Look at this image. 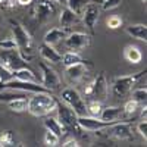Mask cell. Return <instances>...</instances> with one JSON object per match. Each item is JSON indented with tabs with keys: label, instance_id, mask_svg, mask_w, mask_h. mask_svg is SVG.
<instances>
[{
	"label": "cell",
	"instance_id": "6da1fadb",
	"mask_svg": "<svg viewBox=\"0 0 147 147\" xmlns=\"http://www.w3.org/2000/svg\"><path fill=\"white\" fill-rule=\"evenodd\" d=\"M9 24H10V30H12V34H13V41L16 44L18 52L21 53L24 60L30 62L34 57V46H32V38H31L30 32L18 21L10 19Z\"/></svg>",
	"mask_w": 147,
	"mask_h": 147
},
{
	"label": "cell",
	"instance_id": "7a4b0ae2",
	"mask_svg": "<svg viewBox=\"0 0 147 147\" xmlns=\"http://www.w3.org/2000/svg\"><path fill=\"white\" fill-rule=\"evenodd\" d=\"M27 110L34 116H46L56 110V99L50 93H34L27 105Z\"/></svg>",
	"mask_w": 147,
	"mask_h": 147
},
{
	"label": "cell",
	"instance_id": "3957f363",
	"mask_svg": "<svg viewBox=\"0 0 147 147\" xmlns=\"http://www.w3.org/2000/svg\"><path fill=\"white\" fill-rule=\"evenodd\" d=\"M56 110H57V119L59 122L63 125L66 132H72L75 136H81L82 128L78 124V115L74 112V110L62 102L56 100Z\"/></svg>",
	"mask_w": 147,
	"mask_h": 147
},
{
	"label": "cell",
	"instance_id": "277c9868",
	"mask_svg": "<svg viewBox=\"0 0 147 147\" xmlns=\"http://www.w3.org/2000/svg\"><path fill=\"white\" fill-rule=\"evenodd\" d=\"M107 81L105 74L100 72L91 82H88L84 88V96L88 100H96V102H103L107 97Z\"/></svg>",
	"mask_w": 147,
	"mask_h": 147
},
{
	"label": "cell",
	"instance_id": "5b68a950",
	"mask_svg": "<svg viewBox=\"0 0 147 147\" xmlns=\"http://www.w3.org/2000/svg\"><path fill=\"white\" fill-rule=\"evenodd\" d=\"M143 77H146V69L141 71V72H137V74H131V75H122V77H118L113 80L112 82V93L116 96V97H125L131 90L132 87L136 85V82L138 80H141Z\"/></svg>",
	"mask_w": 147,
	"mask_h": 147
},
{
	"label": "cell",
	"instance_id": "8992f818",
	"mask_svg": "<svg viewBox=\"0 0 147 147\" xmlns=\"http://www.w3.org/2000/svg\"><path fill=\"white\" fill-rule=\"evenodd\" d=\"M2 90H12V91H22V93H49L46 87L34 81H22L12 78L3 84H0V91Z\"/></svg>",
	"mask_w": 147,
	"mask_h": 147
},
{
	"label": "cell",
	"instance_id": "52a82bcc",
	"mask_svg": "<svg viewBox=\"0 0 147 147\" xmlns=\"http://www.w3.org/2000/svg\"><path fill=\"white\" fill-rule=\"evenodd\" d=\"M60 99H62V102L66 103L78 116L87 115V105H85L84 99L75 88H72V87L63 88L62 93H60Z\"/></svg>",
	"mask_w": 147,
	"mask_h": 147
},
{
	"label": "cell",
	"instance_id": "ba28073f",
	"mask_svg": "<svg viewBox=\"0 0 147 147\" xmlns=\"http://www.w3.org/2000/svg\"><path fill=\"white\" fill-rule=\"evenodd\" d=\"M0 63L12 72L22 68H28L27 60H24V57L18 52V49H6V50H3L0 53Z\"/></svg>",
	"mask_w": 147,
	"mask_h": 147
},
{
	"label": "cell",
	"instance_id": "9c48e42d",
	"mask_svg": "<svg viewBox=\"0 0 147 147\" xmlns=\"http://www.w3.org/2000/svg\"><path fill=\"white\" fill-rule=\"evenodd\" d=\"M91 43V37L85 32H72L65 37V46L71 52H81Z\"/></svg>",
	"mask_w": 147,
	"mask_h": 147
},
{
	"label": "cell",
	"instance_id": "30bf717a",
	"mask_svg": "<svg viewBox=\"0 0 147 147\" xmlns=\"http://www.w3.org/2000/svg\"><path fill=\"white\" fill-rule=\"evenodd\" d=\"M40 69L43 74V78H41V85L46 87L49 91H55L59 90L60 87V78L56 74L55 69L50 68V65H47L44 62H40Z\"/></svg>",
	"mask_w": 147,
	"mask_h": 147
},
{
	"label": "cell",
	"instance_id": "8fae6325",
	"mask_svg": "<svg viewBox=\"0 0 147 147\" xmlns=\"http://www.w3.org/2000/svg\"><path fill=\"white\" fill-rule=\"evenodd\" d=\"M81 15H82V22H84V25L87 27V30L90 32H94V28H96L97 22H99V18H100V9H99V6L88 2L87 5L84 6Z\"/></svg>",
	"mask_w": 147,
	"mask_h": 147
},
{
	"label": "cell",
	"instance_id": "7c38bea8",
	"mask_svg": "<svg viewBox=\"0 0 147 147\" xmlns=\"http://www.w3.org/2000/svg\"><path fill=\"white\" fill-rule=\"evenodd\" d=\"M78 124L82 129L85 131H102V129H106L109 128L110 125L116 124V122H109V121H103L100 118H94V116H78Z\"/></svg>",
	"mask_w": 147,
	"mask_h": 147
},
{
	"label": "cell",
	"instance_id": "4fadbf2b",
	"mask_svg": "<svg viewBox=\"0 0 147 147\" xmlns=\"http://www.w3.org/2000/svg\"><path fill=\"white\" fill-rule=\"evenodd\" d=\"M88 66H91L90 63L84 62H80V63H75V65H71V66H66L65 69V77L69 82H78L81 81L85 75L88 74Z\"/></svg>",
	"mask_w": 147,
	"mask_h": 147
},
{
	"label": "cell",
	"instance_id": "5bb4252c",
	"mask_svg": "<svg viewBox=\"0 0 147 147\" xmlns=\"http://www.w3.org/2000/svg\"><path fill=\"white\" fill-rule=\"evenodd\" d=\"M35 13H37V19L40 22L53 18L57 13V3L55 0H41L35 7Z\"/></svg>",
	"mask_w": 147,
	"mask_h": 147
},
{
	"label": "cell",
	"instance_id": "9a60e30c",
	"mask_svg": "<svg viewBox=\"0 0 147 147\" xmlns=\"http://www.w3.org/2000/svg\"><path fill=\"white\" fill-rule=\"evenodd\" d=\"M110 134L118 138V140H132V131H131V125L128 121H122V122H116V124L110 125Z\"/></svg>",
	"mask_w": 147,
	"mask_h": 147
},
{
	"label": "cell",
	"instance_id": "2e32d148",
	"mask_svg": "<svg viewBox=\"0 0 147 147\" xmlns=\"http://www.w3.org/2000/svg\"><path fill=\"white\" fill-rule=\"evenodd\" d=\"M40 55L44 60L50 63H60V59H62V55H59L56 49L47 43L40 44Z\"/></svg>",
	"mask_w": 147,
	"mask_h": 147
},
{
	"label": "cell",
	"instance_id": "e0dca14e",
	"mask_svg": "<svg viewBox=\"0 0 147 147\" xmlns=\"http://www.w3.org/2000/svg\"><path fill=\"white\" fill-rule=\"evenodd\" d=\"M124 115V107H118V106H107L102 109L100 119L109 121V122H119L121 116Z\"/></svg>",
	"mask_w": 147,
	"mask_h": 147
},
{
	"label": "cell",
	"instance_id": "ac0fdd59",
	"mask_svg": "<svg viewBox=\"0 0 147 147\" xmlns=\"http://www.w3.org/2000/svg\"><path fill=\"white\" fill-rule=\"evenodd\" d=\"M78 15L75 13L74 10H71L68 6L65 9H62V12H60V16H59V22H60V25L63 27V30L72 27L74 24H77L78 22Z\"/></svg>",
	"mask_w": 147,
	"mask_h": 147
},
{
	"label": "cell",
	"instance_id": "d6986e66",
	"mask_svg": "<svg viewBox=\"0 0 147 147\" xmlns=\"http://www.w3.org/2000/svg\"><path fill=\"white\" fill-rule=\"evenodd\" d=\"M127 34L131 35L132 38L140 40V41H147V27L146 24H136V25H129L125 28Z\"/></svg>",
	"mask_w": 147,
	"mask_h": 147
},
{
	"label": "cell",
	"instance_id": "ffe728a7",
	"mask_svg": "<svg viewBox=\"0 0 147 147\" xmlns=\"http://www.w3.org/2000/svg\"><path fill=\"white\" fill-rule=\"evenodd\" d=\"M44 127H46V129L55 132L59 138H62V136H65V134H66V131H65L63 125L59 122V119H57V118H53V116H47V115H46V119H44Z\"/></svg>",
	"mask_w": 147,
	"mask_h": 147
},
{
	"label": "cell",
	"instance_id": "44dd1931",
	"mask_svg": "<svg viewBox=\"0 0 147 147\" xmlns=\"http://www.w3.org/2000/svg\"><path fill=\"white\" fill-rule=\"evenodd\" d=\"M65 37H66V31H65L63 28H52L50 31L46 32V35H44V43L53 46V44L59 43L60 40H63Z\"/></svg>",
	"mask_w": 147,
	"mask_h": 147
},
{
	"label": "cell",
	"instance_id": "7402d4cb",
	"mask_svg": "<svg viewBox=\"0 0 147 147\" xmlns=\"http://www.w3.org/2000/svg\"><path fill=\"white\" fill-rule=\"evenodd\" d=\"M124 57L131 63H140L141 59H143V55L140 52V49L136 47V46H127L124 49Z\"/></svg>",
	"mask_w": 147,
	"mask_h": 147
},
{
	"label": "cell",
	"instance_id": "603a6c76",
	"mask_svg": "<svg viewBox=\"0 0 147 147\" xmlns=\"http://www.w3.org/2000/svg\"><path fill=\"white\" fill-rule=\"evenodd\" d=\"M6 105L13 112H24V110H27L28 99H25V97H16V99H12V100L6 102Z\"/></svg>",
	"mask_w": 147,
	"mask_h": 147
},
{
	"label": "cell",
	"instance_id": "cb8c5ba5",
	"mask_svg": "<svg viewBox=\"0 0 147 147\" xmlns=\"http://www.w3.org/2000/svg\"><path fill=\"white\" fill-rule=\"evenodd\" d=\"M13 78L22 80V81H34V82H38V78L35 77V74H34L30 68H22V69L13 71Z\"/></svg>",
	"mask_w": 147,
	"mask_h": 147
},
{
	"label": "cell",
	"instance_id": "d4e9b609",
	"mask_svg": "<svg viewBox=\"0 0 147 147\" xmlns=\"http://www.w3.org/2000/svg\"><path fill=\"white\" fill-rule=\"evenodd\" d=\"M60 62L63 63V66H71V65H75V63H80V62H84L82 57L78 55V52H66L62 59H60Z\"/></svg>",
	"mask_w": 147,
	"mask_h": 147
},
{
	"label": "cell",
	"instance_id": "484cf974",
	"mask_svg": "<svg viewBox=\"0 0 147 147\" xmlns=\"http://www.w3.org/2000/svg\"><path fill=\"white\" fill-rule=\"evenodd\" d=\"M102 102H96V100H90L88 105H87V113L90 116H94V118H99L100 113H102Z\"/></svg>",
	"mask_w": 147,
	"mask_h": 147
},
{
	"label": "cell",
	"instance_id": "4316f807",
	"mask_svg": "<svg viewBox=\"0 0 147 147\" xmlns=\"http://www.w3.org/2000/svg\"><path fill=\"white\" fill-rule=\"evenodd\" d=\"M16 97H25L22 91H12V90H2L0 91V103H6L12 99H16Z\"/></svg>",
	"mask_w": 147,
	"mask_h": 147
},
{
	"label": "cell",
	"instance_id": "83f0119b",
	"mask_svg": "<svg viewBox=\"0 0 147 147\" xmlns=\"http://www.w3.org/2000/svg\"><path fill=\"white\" fill-rule=\"evenodd\" d=\"M88 3V0H66V6L74 10L77 15H81V12L84 9V6Z\"/></svg>",
	"mask_w": 147,
	"mask_h": 147
},
{
	"label": "cell",
	"instance_id": "f1b7e54d",
	"mask_svg": "<svg viewBox=\"0 0 147 147\" xmlns=\"http://www.w3.org/2000/svg\"><path fill=\"white\" fill-rule=\"evenodd\" d=\"M15 146V136L12 131H3L0 132V147Z\"/></svg>",
	"mask_w": 147,
	"mask_h": 147
},
{
	"label": "cell",
	"instance_id": "f546056e",
	"mask_svg": "<svg viewBox=\"0 0 147 147\" xmlns=\"http://www.w3.org/2000/svg\"><path fill=\"white\" fill-rule=\"evenodd\" d=\"M132 99L136 100V102H138V105L146 106V100H147V90H146V87L134 90L132 91Z\"/></svg>",
	"mask_w": 147,
	"mask_h": 147
},
{
	"label": "cell",
	"instance_id": "4dcf8cb0",
	"mask_svg": "<svg viewBox=\"0 0 147 147\" xmlns=\"http://www.w3.org/2000/svg\"><path fill=\"white\" fill-rule=\"evenodd\" d=\"M44 143H46V146H57L59 144V137L55 132L47 129L46 134H44Z\"/></svg>",
	"mask_w": 147,
	"mask_h": 147
},
{
	"label": "cell",
	"instance_id": "1f68e13d",
	"mask_svg": "<svg viewBox=\"0 0 147 147\" xmlns=\"http://www.w3.org/2000/svg\"><path fill=\"white\" fill-rule=\"evenodd\" d=\"M137 109H138V102H136L134 99L128 100L124 106V113L127 115H132V113H136L137 112Z\"/></svg>",
	"mask_w": 147,
	"mask_h": 147
},
{
	"label": "cell",
	"instance_id": "d6a6232c",
	"mask_svg": "<svg viewBox=\"0 0 147 147\" xmlns=\"http://www.w3.org/2000/svg\"><path fill=\"white\" fill-rule=\"evenodd\" d=\"M12 78H13V72L6 69L2 63H0V84H3V82H6Z\"/></svg>",
	"mask_w": 147,
	"mask_h": 147
},
{
	"label": "cell",
	"instance_id": "836d02e7",
	"mask_svg": "<svg viewBox=\"0 0 147 147\" xmlns=\"http://www.w3.org/2000/svg\"><path fill=\"white\" fill-rule=\"evenodd\" d=\"M121 3H122V0H103L102 9L103 10H112V9H116Z\"/></svg>",
	"mask_w": 147,
	"mask_h": 147
},
{
	"label": "cell",
	"instance_id": "e575fe53",
	"mask_svg": "<svg viewBox=\"0 0 147 147\" xmlns=\"http://www.w3.org/2000/svg\"><path fill=\"white\" fill-rule=\"evenodd\" d=\"M122 25V19L119 18V16H110L109 19H107V27L109 28H112V30H116V28H119Z\"/></svg>",
	"mask_w": 147,
	"mask_h": 147
},
{
	"label": "cell",
	"instance_id": "d590c367",
	"mask_svg": "<svg viewBox=\"0 0 147 147\" xmlns=\"http://www.w3.org/2000/svg\"><path fill=\"white\" fill-rule=\"evenodd\" d=\"M0 49L6 50V49H16V44L13 38H6V40H0Z\"/></svg>",
	"mask_w": 147,
	"mask_h": 147
},
{
	"label": "cell",
	"instance_id": "8d00e7d4",
	"mask_svg": "<svg viewBox=\"0 0 147 147\" xmlns=\"http://www.w3.org/2000/svg\"><path fill=\"white\" fill-rule=\"evenodd\" d=\"M137 129H138V132H140V136L146 140V138H147V122H146V119L141 121L140 124L137 125Z\"/></svg>",
	"mask_w": 147,
	"mask_h": 147
},
{
	"label": "cell",
	"instance_id": "74e56055",
	"mask_svg": "<svg viewBox=\"0 0 147 147\" xmlns=\"http://www.w3.org/2000/svg\"><path fill=\"white\" fill-rule=\"evenodd\" d=\"M62 146H63V147H77V146H80V144H78V141H77L75 138H69V140H65V141L62 143Z\"/></svg>",
	"mask_w": 147,
	"mask_h": 147
},
{
	"label": "cell",
	"instance_id": "f35d334b",
	"mask_svg": "<svg viewBox=\"0 0 147 147\" xmlns=\"http://www.w3.org/2000/svg\"><path fill=\"white\" fill-rule=\"evenodd\" d=\"M16 2H18L21 6H28V5L32 2V0H16Z\"/></svg>",
	"mask_w": 147,
	"mask_h": 147
},
{
	"label": "cell",
	"instance_id": "ab89813d",
	"mask_svg": "<svg viewBox=\"0 0 147 147\" xmlns=\"http://www.w3.org/2000/svg\"><path fill=\"white\" fill-rule=\"evenodd\" d=\"M56 3H60V5H66V0H55Z\"/></svg>",
	"mask_w": 147,
	"mask_h": 147
},
{
	"label": "cell",
	"instance_id": "60d3db41",
	"mask_svg": "<svg viewBox=\"0 0 147 147\" xmlns=\"http://www.w3.org/2000/svg\"><path fill=\"white\" fill-rule=\"evenodd\" d=\"M0 3H3V0H0Z\"/></svg>",
	"mask_w": 147,
	"mask_h": 147
},
{
	"label": "cell",
	"instance_id": "b9f144b4",
	"mask_svg": "<svg viewBox=\"0 0 147 147\" xmlns=\"http://www.w3.org/2000/svg\"><path fill=\"white\" fill-rule=\"evenodd\" d=\"M0 22H2V16H0Z\"/></svg>",
	"mask_w": 147,
	"mask_h": 147
},
{
	"label": "cell",
	"instance_id": "7bdbcfd3",
	"mask_svg": "<svg viewBox=\"0 0 147 147\" xmlns=\"http://www.w3.org/2000/svg\"><path fill=\"white\" fill-rule=\"evenodd\" d=\"M141 2H144V3H146V0H141Z\"/></svg>",
	"mask_w": 147,
	"mask_h": 147
}]
</instances>
